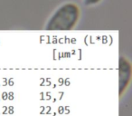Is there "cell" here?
Returning <instances> with one entry per match:
<instances>
[{
    "instance_id": "cell-1",
    "label": "cell",
    "mask_w": 132,
    "mask_h": 116,
    "mask_svg": "<svg viewBox=\"0 0 132 116\" xmlns=\"http://www.w3.org/2000/svg\"><path fill=\"white\" fill-rule=\"evenodd\" d=\"M80 15L81 11L77 5L72 2L65 3L55 10L47 21L44 28L53 31L72 30L77 25Z\"/></svg>"
},
{
    "instance_id": "cell-2",
    "label": "cell",
    "mask_w": 132,
    "mask_h": 116,
    "mask_svg": "<svg viewBox=\"0 0 132 116\" xmlns=\"http://www.w3.org/2000/svg\"><path fill=\"white\" fill-rule=\"evenodd\" d=\"M131 77V65L126 57H120L119 66V94L122 95L126 91Z\"/></svg>"
},
{
    "instance_id": "cell-3",
    "label": "cell",
    "mask_w": 132,
    "mask_h": 116,
    "mask_svg": "<svg viewBox=\"0 0 132 116\" xmlns=\"http://www.w3.org/2000/svg\"><path fill=\"white\" fill-rule=\"evenodd\" d=\"M101 0H83V2L86 6H95V5L99 4Z\"/></svg>"
}]
</instances>
